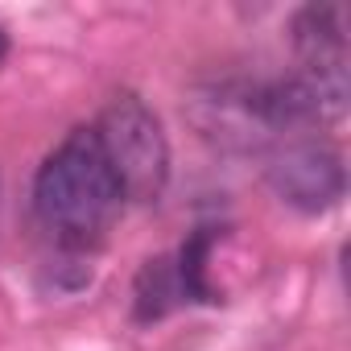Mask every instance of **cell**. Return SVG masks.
Returning a JSON list of instances; mask_svg holds the SVG:
<instances>
[{
    "mask_svg": "<svg viewBox=\"0 0 351 351\" xmlns=\"http://www.w3.org/2000/svg\"><path fill=\"white\" fill-rule=\"evenodd\" d=\"M265 178L273 186V195L298 211H330L343 191H347V173H343V157L322 145V141H289L281 145L269 165H265Z\"/></svg>",
    "mask_w": 351,
    "mask_h": 351,
    "instance_id": "3",
    "label": "cell"
},
{
    "mask_svg": "<svg viewBox=\"0 0 351 351\" xmlns=\"http://www.w3.org/2000/svg\"><path fill=\"white\" fill-rule=\"evenodd\" d=\"M95 136L124 199H136V203L161 199L169 182V141L161 132V120L136 95H116L99 112Z\"/></svg>",
    "mask_w": 351,
    "mask_h": 351,
    "instance_id": "2",
    "label": "cell"
},
{
    "mask_svg": "<svg viewBox=\"0 0 351 351\" xmlns=\"http://www.w3.org/2000/svg\"><path fill=\"white\" fill-rule=\"evenodd\" d=\"M298 75L330 99L347 104V21L339 5H310L293 17Z\"/></svg>",
    "mask_w": 351,
    "mask_h": 351,
    "instance_id": "4",
    "label": "cell"
},
{
    "mask_svg": "<svg viewBox=\"0 0 351 351\" xmlns=\"http://www.w3.org/2000/svg\"><path fill=\"white\" fill-rule=\"evenodd\" d=\"M120 182L99 149L95 128H75L38 169L34 178V211L46 232L66 248H91L104 240L112 219L120 215Z\"/></svg>",
    "mask_w": 351,
    "mask_h": 351,
    "instance_id": "1",
    "label": "cell"
},
{
    "mask_svg": "<svg viewBox=\"0 0 351 351\" xmlns=\"http://www.w3.org/2000/svg\"><path fill=\"white\" fill-rule=\"evenodd\" d=\"M5 54H9V34L0 29V62H5Z\"/></svg>",
    "mask_w": 351,
    "mask_h": 351,
    "instance_id": "6",
    "label": "cell"
},
{
    "mask_svg": "<svg viewBox=\"0 0 351 351\" xmlns=\"http://www.w3.org/2000/svg\"><path fill=\"white\" fill-rule=\"evenodd\" d=\"M173 302H186L178 285V269L169 256H157L136 277V318H161L165 310H173Z\"/></svg>",
    "mask_w": 351,
    "mask_h": 351,
    "instance_id": "5",
    "label": "cell"
}]
</instances>
